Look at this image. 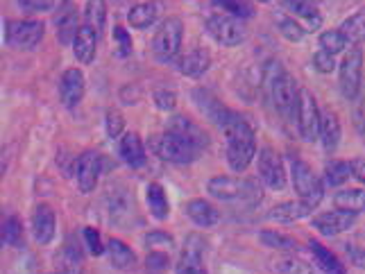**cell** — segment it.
Instances as JSON below:
<instances>
[{
  "instance_id": "1f68e13d",
  "label": "cell",
  "mask_w": 365,
  "mask_h": 274,
  "mask_svg": "<svg viewBox=\"0 0 365 274\" xmlns=\"http://www.w3.org/2000/svg\"><path fill=\"white\" fill-rule=\"evenodd\" d=\"M282 3L286 5L288 11H293L295 16L304 19L309 25H313V28H320L322 16H320V11H318L313 0H282Z\"/></svg>"
},
{
  "instance_id": "d4e9b609",
  "label": "cell",
  "mask_w": 365,
  "mask_h": 274,
  "mask_svg": "<svg viewBox=\"0 0 365 274\" xmlns=\"http://www.w3.org/2000/svg\"><path fill=\"white\" fill-rule=\"evenodd\" d=\"M96 50H98V34L91 28L82 25L73 41V55L78 57L80 64H91L96 59Z\"/></svg>"
},
{
  "instance_id": "8992f818",
  "label": "cell",
  "mask_w": 365,
  "mask_h": 274,
  "mask_svg": "<svg viewBox=\"0 0 365 274\" xmlns=\"http://www.w3.org/2000/svg\"><path fill=\"white\" fill-rule=\"evenodd\" d=\"M43 23L34 19H19V21H7L5 30V41L7 46L16 50H32L39 46L43 39Z\"/></svg>"
},
{
  "instance_id": "f1b7e54d",
  "label": "cell",
  "mask_w": 365,
  "mask_h": 274,
  "mask_svg": "<svg viewBox=\"0 0 365 274\" xmlns=\"http://www.w3.org/2000/svg\"><path fill=\"white\" fill-rule=\"evenodd\" d=\"M145 199H148L150 214H153L157 220H166L170 216V204H168V197H166V193H163V186L161 184H157V181L148 184Z\"/></svg>"
},
{
  "instance_id": "b9f144b4",
  "label": "cell",
  "mask_w": 365,
  "mask_h": 274,
  "mask_svg": "<svg viewBox=\"0 0 365 274\" xmlns=\"http://www.w3.org/2000/svg\"><path fill=\"white\" fill-rule=\"evenodd\" d=\"M143 243L150 252H163V249H170L175 247V238L166 231H150L143 236Z\"/></svg>"
},
{
  "instance_id": "5bb4252c",
  "label": "cell",
  "mask_w": 365,
  "mask_h": 274,
  "mask_svg": "<svg viewBox=\"0 0 365 274\" xmlns=\"http://www.w3.org/2000/svg\"><path fill=\"white\" fill-rule=\"evenodd\" d=\"M205 249L207 243L200 233H191L184 243L182 256H180V265H178V274H207L202 258H205Z\"/></svg>"
},
{
  "instance_id": "74e56055",
  "label": "cell",
  "mask_w": 365,
  "mask_h": 274,
  "mask_svg": "<svg viewBox=\"0 0 365 274\" xmlns=\"http://www.w3.org/2000/svg\"><path fill=\"white\" fill-rule=\"evenodd\" d=\"M274 270L279 272V274H316L309 263H304V260H299L295 256H282V258H277L274 260Z\"/></svg>"
},
{
  "instance_id": "44dd1931",
  "label": "cell",
  "mask_w": 365,
  "mask_h": 274,
  "mask_svg": "<svg viewBox=\"0 0 365 274\" xmlns=\"http://www.w3.org/2000/svg\"><path fill=\"white\" fill-rule=\"evenodd\" d=\"M105 204H107L109 218L114 222H125L134 211V199L128 195L125 189H109L107 197H105Z\"/></svg>"
},
{
  "instance_id": "277c9868",
  "label": "cell",
  "mask_w": 365,
  "mask_h": 274,
  "mask_svg": "<svg viewBox=\"0 0 365 274\" xmlns=\"http://www.w3.org/2000/svg\"><path fill=\"white\" fill-rule=\"evenodd\" d=\"M150 149H153L161 161H168V164H175V166L193 164L200 157V152H202V149H197L195 145L184 141L182 136H175L170 132L153 136V139H150Z\"/></svg>"
},
{
  "instance_id": "ffe728a7",
  "label": "cell",
  "mask_w": 365,
  "mask_h": 274,
  "mask_svg": "<svg viewBox=\"0 0 365 274\" xmlns=\"http://www.w3.org/2000/svg\"><path fill=\"white\" fill-rule=\"evenodd\" d=\"M118 152L123 157V161L128 164L130 168H143L148 164V157H145V147H143V141L141 136L130 132L125 134L120 139V145H118Z\"/></svg>"
},
{
  "instance_id": "f907efd6",
  "label": "cell",
  "mask_w": 365,
  "mask_h": 274,
  "mask_svg": "<svg viewBox=\"0 0 365 274\" xmlns=\"http://www.w3.org/2000/svg\"><path fill=\"white\" fill-rule=\"evenodd\" d=\"M349 166H351V177L365 184V159H351Z\"/></svg>"
},
{
  "instance_id": "9c48e42d",
  "label": "cell",
  "mask_w": 365,
  "mask_h": 274,
  "mask_svg": "<svg viewBox=\"0 0 365 274\" xmlns=\"http://www.w3.org/2000/svg\"><path fill=\"white\" fill-rule=\"evenodd\" d=\"M363 80V53L361 48H351L338 66V86L347 100H356Z\"/></svg>"
},
{
  "instance_id": "7a4b0ae2",
  "label": "cell",
  "mask_w": 365,
  "mask_h": 274,
  "mask_svg": "<svg viewBox=\"0 0 365 274\" xmlns=\"http://www.w3.org/2000/svg\"><path fill=\"white\" fill-rule=\"evenodd\" d=\"M227 164L234 172H245L257 157V134L252 125L238 116L227 130Z\"/></svg>"
},
{
  "instance_id": "681fc988",
  "label": "cell",
  "mask_w": 365,
  "mask_h": 274,
  "mask_svg": "<svg viewBox=\"0 0 365 274\" xmlns=\"http://www.w3.org/2000/svg\"><path fill=\"white\" fill-rule=\"evenodd\" d=\"M57 0H19V5L25 11H50Z\"/></svg>"
},
{
  "instance_id": "3957f363",
  "label": "cell",
  "mask_w": 365,
  "mask_h": 274,
  "mask_svg": "<svg viewBox=\"0 0 365 274\" xmlns=\"http://www.w3.org/2000/svg\"><path fill=\"white\" fill-rule=\"evenodd\" d=\"M207 191L220 202H241L245 206H255L261 202V189H257L255 181H243L227 177V174H218V177L209 179Z\"/></svg>"
},
{
  "instance_id": "ab89813d",
  "label": "cell",
  "mask_w": 365,
  "mask_h": 274,
  "mask_svg": "<svg viewBox=\"0 0 365 274\" xmlns=\"http://www.w3.org/2000/svg\"><path fill=\"white\" fill-rule=\"evenodd\" d=\"M23 241V227L16 216H9L3 220V245L7 247H19Z\"/></svg>"
},
{
  "instance_id": "ac0fdd59",
  "label": "cell",
  "mask_w": 365,
  "mask_h": 274,
  "mask_svg": "<svg viewBox=\"0 0 365 274\" xmlns=\"http://www.w3.org/2000/svg\"><path fill=\"white\" fill-rule=\"evenodd\" d=\"M55 229H57L55 211L50 209L48 204H39L34 209V216H32V231H34L36 243L48 245L50 241L55 238Z\"/></svg>"
},
{
  "instance_id": "7402d4cb",
  "label": "cell",
  "mask_w": 365,
  "mask_h": 274,
  "mask_svg": "<svg viewBox=\"0 0 365 274\" xmlns=\"http://www.w3.org/2000/svg\"><path fill=\"white\" fill-rule=\"evenodd\" d=\"M55 25H57V41L61 46H68L75 41V36L80 32V16H78V9L73 5H66L64 9L59 11V16L55 19Z\"/></svg>"
},
{
  "instance_id": "4fadbf2b",
  "label": "cell",
  "mask_w": 365,
  "mask_h": 274,
  "mask_svg": "<svg viewBox=\"0 0 365 274\" xmlns=\"http://www.w3.org/2000/svg\"><path fill=\"white\" fill-rule=\"evenodd\" d=\"M193 100H195V105L200 107V111H202V114H205L209 120L216 122L222 132L227 130L230 125L238 118V114H234V111L225 107L216 95L209 93V91H205V89H195V91H193Z\"/></svg>"
},
{
  "instance_id": "bcb514c9",
  "label": "cell",
  "mask_w": 365,
  "mask_h": 274,
  "mask_svg": "<svg viewBox=\"0 0 365 274\" xmlns=\"http://www.w3.org/2000/svg\"><path fill=\"white\" fill-rule=\"evenodd\" d=\"M313 68L318 73H334L336 70V55L327 53V50H318L316 55H313Z\"/></svg>"
},
{
  "instance_id": "484cf974",
  "label": "cell",
  "mask_w": 365,
  "mask_h": 274,
  "mask_svg": "<svg viewBox=\"0 0 365 274\" xmlns=\"http://www.w3.org/2000/svg\"><path fill=\"white\" fill-rule=\"evenodd\" d=\"M186 216L191 218L197 227H213V224L220 220L218 209L211 202H207V199H191V202L186 204Z\"/></svg>"
},
{
  "instance_id": "e0dca14e",
  "label": "cell",
  "mask_w": 365,
  "mask_h": 274,
  "mask_svg": "<svg viewBox=\"0 0 365 274\" xmlns=\"http://www.w3.org/2000/svg\"><path fill=\"white\" fill-rule=\"evenodd\" d=\"M166 132H170L175 136H182L184 141L195 145L197 149L209 147V136H207V132L200 127L197 122H193L191 118H186V116H173L168 120V125H166Z\"/></svg>"
},
{
  "instance_id": "d6a6232c",
  "label": "cell",
  "mask_w": 365,
  "mask_h": 274,
  "mask_svg": "<svg viewBox=\"0 0 365 274\" xmlns=\"http://www.w3.org/2000/svg\"><path fill=\"white\" fill-rule=\"evenodd\" d=\"M338 30L345 34V39L349 41V46L363 43L365 41V9L356 11V14H351L349 19H345Z\"/></svg>"
},
{
  "instance_id": "816d5d0a",
  "label": "cell",
  "mask_w": 365,
  "mask_h": 274,
  "mask_svg": "<svg viewBox=\"0 0 365 274\" xmlns=\"http://www.w3.org/2000/svg\"><path fill=\"white\" fill-rule=\"evenodd\" d=\"M259 3H270V0H259Z\"/></svg>"
},
{
  "instance_id": "2e32d148",
  "label": "cell",
  "mask_w": 365,
  "mask_h": 274,
  "mask_svg": "<svg viewBox=\"0 0 365 274\" xmlns=\"http://www.w3.org/2000/svg\"><path fill=\"white\" fill-rule=\"evenodd\" d=\"M84 86H86V80H84V73L80 68H68L64 70L59 80V98H61V105L73 109L82 102L84 98Z\"/></svg>"
},
{
  "instance_id": "d590c367",
  "label": "cell",
  "mask_w": 365,
  "mask_h": 274,
  "mask_svg": "<svg viewBox=\"0 0 365 274\" xmlns=\"http://www.w3.org/2000/svg\"><path fill=\"white\" fill-rule=\"evenodd\" d=\"M351 177V166L349 161H338L331 159L324 164V179L329 186H343Z\"/></svg>"
},
{
  "instance_id": "5b68a950",
  "label": "cell",
  "mask_w": 365,
  "mask_h": 274,
  "mask_svg": "<svg viewBox=\"0 0 365 274\" xmlns=\"http://www.w3.org/2000/svg\"><path fill=\"white\" fill-rule=\"evenodd\" d=\"M291 177H293V189L299 195L302 202H307L311 209H316L324 197V186H322L318 174L313 172L311 166L304 164L302 159H293Z\"/></svg>"
},
{
  "instance_id": "7c38bea8",
  "label": "cell",
  "mask_w": 365,
  "mask_h": 274,
  "mask_svg": "<svg viewBox=\"0 0 365 274\" xmlns=\"http://www.w3.org/2000/svg\"><path fill=\"white\" fill-rule=\"evenodd\" d=\"M100 172H103V157L93 152V149L80 154L78 161H75V170H73L78 189L82 193H93L98 186V179H100Z\"/></svg>"
},
{
  "instance_id": "83f0119b",
  "label": "cell",
  "mask_w": 365,
  "mask_h": 274,
  "mask_svg": "<svg viewBox=\"0 0 365 274\" xmlns=\"http://www.w3.org/2000/svg\"><path fill=\"white\" fill-rule=\"evenodd\" d=\"M311 206L307 202H282V204H277L274 209H270V214L268 218L274 220V222H297L302 218H307L311 216Z\"/></svg>"
},
{
  "instance_id": "e575fe53",
  "label": "cell",
  "mask_w": 365,
  "mask_h": 274,
  "mask_svg": "<svg viewBox=\"0 0 365 274\" xmlns=\"http://www.w3.org/2000/svg\"><path fill=\"white\" fill-rule=\"evenodd\" d=\"M211 7H216L220 14H230L241 21H247L255 16V7L247 0H209Z\"/></svg>"
},
{
  "instance_id": "f6af8a7d",
  "label": "cell",
  "mask_w": 365,
  "mask_h": 274,
  "mask_svg": "<svg viewBox=\"0 0 365 274\" xmlns=\"http://www.w3.org/2000/svg\"><path fill=\"white\" fill-rule=\"evenodd\" d=\"M82 236H84V243H86V247H89V252H91L93 256H100V254H105V252H107V247L103 245V238H100L98 229H93V227H84Z\"/></svg>"
},
{
  "instance_id": "ba28073f",
  "label": "cell",
  "mask_w": 365,
  "mask_h": 274,
  "mask_svg": "<svg viewBox=\"0 0 365 274\" xmlns=\"http://www.w3.org/2000/svg\"><path fill=\"white\" fill-rule=\"evenodd\" d=\"M182 39H184V25L180 19H166L161 23V28L157 30L155 39H153V53L157 59L161 61H168L175 55L180 53L182 48Z\"/></svg>"
},
{
  "instance_id": "30bf717a",
  "label": "cell",
  "mask_w": 365,
  "mask_h": 274,
  "mask_svg": "<svg viewBox=\"0 0 365 274\" xmlns=\"http://www.w3.org/2000/svg\"><path fill=\"white\" fill-rule=\"evenodd\" d=\"M320 118H322V111L318 109L316 98H313L311 91L302 89L299 91V105H297V130L302 134V139L313 143L320 139Z\"/></svg>"
},
{
  "instance_id": "836d02e7",
  "label": "cell",
  "mask_w": 365,
  "mask_h": 274,
  "mask_svg": "<svg viewBox=\"0 0 365 274\" xmlns=\"http://www.w3.org/2000/svg\"><path fill=\"white\" fill-rule=\"evenodd\" d=\"M334 204L338 209L351 211V214H365V191L363 189H345L336 193Z\"/></svg>"
},
{
  "instance_id": "d6986e66",
  "label": "cell",
  "mask_w": 365,
  "mask_h": 274,
  "mask_svg": "<svg viewBox=\"0 0 365 274\" xmlns=\"http://www.w3.org/2000/svg\"><path fill=\"white\" fill-rule=\"evenodd\" d=\"M163 7H166L163 0H148V3L134 5L128 11V23L132 25V28H136V30H145V28H150V25H153L159 19Z\"/></svg>"
},
{
  "instance_id": "4316f807",
  "label": "cell",
  "mask_w": 365,
  "mask_h": 274,
  "mask_svg": "<svg viewBox=\"0 0 365 274\" xmlns=\"http://www.w3.org/2000/svg\"><path fill=\"white\" fill-rule=\"evenodd\" d=\"M309 249H311V254L313 258H316V263L320 265V270L324 274H347L345 272V265L341 263V258H338L331 249H327L322 243L318 241H311L309 243Z\"/></svg>"
},
{
  "instance_id": "c3c4849f",
  "label": "cell",
  "mask_w": 365,
  "mask_h": 274,
  "mask_svg": "<svg viewBox=\"0 0 365 274\" xmlns=\"http://www.w3.org/2000/svg\"><path fill=\"white\" fill-rule=\"evenodd\" d=\"M153 100H155L157 109H161V111H173L175 105H178V95H175L173 91H168V89H157L153 93Z\"/></svg>"
},
{
  "instance_id": "8d00e7d4",
  "label": "cell",
  "mask_w": 365,
  "mask_h": 274,
  "mask_svg": "<svg viewBox=\"0 0 365 274\" xmlns=\"http://www.w3.org/2000/svg\"><path fill=\"white\" fill-rule=\"evenodd\" d=\"M259 241L270 247V249H279V252H297V241L291 238V236H284V233H277V231H261L259 233Z\"/></svg>"
},
{
  "instance_id": "52a82bcc",
  "label": "cell",
  "mask_w": 365,
  "mask_h": 274,
  "mask_svg": "<svg viewBox=\"0 0 365 274\" xmlns=\"http://www.w3.org/2000/svg\"><path fill=\"white\" fill-rule=\"evenodd\" d=\"M207 30L209 34L216 39L220 46L225 48H234V46H241L247 36V28L241 19L230 16V14H213L207 21Z\"/></svg>"
},
{
  "instance_id": "7dc6e473",
  "label": "cell",
  "mask_w": 365,
  "mask_h": 274,
  "mask_svg": "<svg viewBox=\"0 0 365 274\" xmlns=\"http://www.w3.org/2000/svg\"><path fill=\"white\" fill-rule=\"evenodd\" d=\"M145 268L150 274H163L168 270V254L166 252H150L145 258Z\"/></svg>"
},
{
  "instance_id": "8fae6325",
  "label": "cell",
  "mask_w": 365,
  "mask_h": 274,
  "mask_svg": "<svg viewBox=\"0 0 365 274\" xmlns=\"http://www.w3.org/2000/svg\"><path fill=\"white\" fill-rule=\"evenodd\" d=\"M259 179L272 191H284L286 189L284 161L272 147H263L259 152Z\"/></svg>"
},
{
  "instance_id": "ee69618b",
  "label": "cell",
  "mask_w": 365,
  "mask_h": 274,
  "mask_svg": "<svg viewBox=\"0 0 365 274\" xmlns=\"http://www.w3.org/2000/svg\"><path fill=\"white\" fill-rule=\"evenodd\" d=\"M123 127H125V118L118 109H109L107 111V120H105V130H107V136L109 139H118L123 134Z\"/></svg>"
},
{
  "instance_id": "9a60e30c",
  "label": "cell",
  "mask_w": 365,
  "mask_h": 274,
  "mask_svg": "<svg viewBox=\"0 0 365 274\" xmlns=\"http://www.w3.org/2000/svg\"><path fill=\"white\" fill-rule=\"evenodd\" d=\"M356 216L359 214H351V211L336 209V211H329V214L316 216L311 220V224H313V229H318L322 236H338V233L349 231L354 227Z\"/></svg>"
},
{
  "instance_id": "f35d334b",
  "label": "cell",
  "mask_w": 365,
  "mask_h": 274,
  "mask_svg": "<svg viewBox=\"0 0 365 274\" xmlns=\"http://www.w3.org/2000/svg\"><path fill=\"white\" fill-rule=\"evenodd\" d=\"M347 43L349 41L345 39V34L341 30H327L320 34V50H327V53H331V55L343 53Z\"/></svg>"
},
{
  "instance_id": "7bdbcfd3",
  "label": "cell",
  "mask_w": 365,
  "mask_h": 274,
  "mask_svg": "<svg viewBox=\"0 0 365 274\" xmlns=\"http://www.w3.org/2000/svg\"><path fill=\"white\" fill-rule=\"evenodd\" d=\"M114 43H116V53L120 57H128L132 55V50H134V43H132V34L123 28V25H116L114 28Z\"/></svg>"
},
{
  "instance_id": "603a6c76",
  "label": "cell",
  "mask_w": 365,
  "mask_h": 274,
  "mask_svg": "<svg viewBox=\"0 0 365 274\" xmlns=\"http://www.w3.org/2000/svg\"><path fill=\"white\" fill-rule=\"evenodd\" d=\"M341 136H343V130H341V120L334 114V111H322V118H320V141H322V147L324 152L334 154L338 143H341Z\"/></svg>"
},
{
  "instance_id": "60d3db41",
  "label": "cell",
  "mask_w": 365,
  "mask_h": 274,
  "mask_svg": "<svg viewBox=\"0 0 365 274\" xmlns=\"http://www.w3.org/2000/svg\"><path fill=\"white\" fill-rule=\"evenodd\" d=\"M277 28H279V34L284 36V39H288L291 43H297L304 39L307 30L302 28L299 23H295V19H288V16H279L277 19Z\"/></svg>"
},
{
  "instance_id": "cb8c5ba5",
  "label": "cell",
  "mask_w": 365,
  "mask_h": 274,
  "mask_svg": "<svg viewBox=\"0 0 365 274\" xmlns=\"http://www.w3.org/2000/svg\"><path fill=\"white\" fill-rule=\"evenodd\" d=\"M211 66V57L207 50H191L178 59V70L186 78H202Z\"/></svg>"
},
{
  "instance_id": "6da1fadb",
  "label": "cell",
  "mask_w": 365,
  "mask_h": 274,
  "mask_svg": "<svg viewBox=\"0 0 365 274\" xmlns=\"http://www.w3.org/2000/svg\"><path fill=\"white\" fill-rule=\"evenodd\" d=\"M266 91L277 114L286 118L288 122H295L297 118V105H299V86L297 80L288 73L279 61H270L266 66Z\"/></svg>"
},
{
  "instance_id": "f546056e",
  "label": "cell",
  "mask_w": 365,
  "mask_h": 274,
  "mask_svg": "<svg viewBox=\"0 0 365 274\" xmlns=\"http://www.w3.org/2000/svg\"><path fill=\"white\" fill-rule=\"evenodd\" d=\"M107 23V3L105 0H86L84 5V25L91 28L98 36L105 30Z\"/></svg>"
},
{
  "instance_id": "4dcf8cb0",
  "label": "cell",
  "mask_w": 365,
  "mask_h": 274,
  "mask_svg": "<svg viewBox=\"0 0 365 274\" xmlns=\"http://www.w3.org/2000/svg\"><path fill=\"white\" fill-rule=\"evenodd\" d=\"M107 254H109L111 265H114L116 270H128V268H132L136 263L134 252L118 238H111L107 243Z\"/></svg>"
}]
</instances>
